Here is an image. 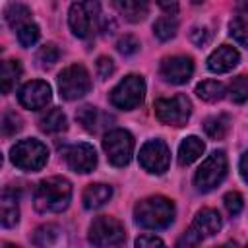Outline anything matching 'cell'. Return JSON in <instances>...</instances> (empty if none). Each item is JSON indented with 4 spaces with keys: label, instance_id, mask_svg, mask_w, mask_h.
<instances>
[{
    "label": "cell",
    "instance_id": "cell-1",
    "mask_svg": "<svg viewBox=\"0 0 248 248\" xmlns=\"http://www.w3.org/2000/svg\"><path fill=\"white\" fill-rule=\"evenodd\" d=\"M72 184L62 176H50L37 184L33 203L39 213H60L70 205Z\"/></svg>",
    "mask_w": 248,
    "mask_h": 248
},
{
    "label": "cell",
    "instance_id": "cell-2",
    "mask_svg": "<svg viewBox=\"0 0 248 248\" xmlns=\"http://www.w3.org/2000/svg\"><path fill=\"white\" fill-rule=\"evenodd\" d=\"M134 219L143 229H165L174 221V203L165 196H151L136 203Z\"/></svg>",
    "mask_w": 248,
    "mask_h": 248
},
{
    "label": "cell",
    "instance_id": "cell-3",
    "mask_svg": "<svg viewBox=\"0 0 248 248\" xmlns=\"http://www.w3.org/2000/svg\"><path fill=\"white\" fill-rule=\"evenodd\" d=\"M12 163L21 170H41L48 161V149L39 140H21L10 149Z\"/></svg>",
    "mask_w": 248,
    "mask_h": 248
},
{
    "label": "cell",
    "instance_id": "cell-4",
    "mask_svg": "<svg viewBox=\"0 0 248 248\" xmlns=\"http://www.w3.org/2000/svg\"><path fill=\"white\" fill-rule=\"evenodd\" d=\"M99 14H101V8H99V2L97 0H79V2H74L70 6V12H68V23H70L72 33L76 37H79V39L91 37L93 31L97 29Z\"/></svg>",
    "mask_w": 248,
    "mask_h": 248
},
{
    "label": "cell",
    "instance_id": "cell-5",
    "mask_svg": "<svg viewBox=\"0 0 248 248\" xmlns=\"http://www.w3.org/2000/svg\"><path fill=\"white\" fill-rule=\"evenodd\" d=\"M221 225H223V219H221L219 211L205 207V209L198 211V215L194 217L192 225L188 227V231L178 240V246H194V244H200L203 238H209V236L217 234L221 231Z\"/></svg>",
    "mask_w": 248,
    "mask_h": 248
},
{
    "label": "cell",
    "instance_id": "cell-6",
    "mask_svg": "<svg viewBox=\"0 0 248 248\" xmlns=\"http://www.w3.org/2000/svg\"><path fill=\"white\" fill-rule=\"evenodd\" d=\"M227 167L229 163H227L225 151H213L211 155H207L194 174L196 188L200 192H209L215 186H219L223 178L227 176Z\"/></svg>",
    "mask_w": 248,
    "mask_h": 248
},
{
    "label": "cell",
    "instance_id": "cell-7",
    "mask_svg": "<svg viewBox=\"0 0 248 248\" xmlns=\"http://www.w3.org/2000/svg\"><path fill=\"white\" fill-rule=\"evenodd\" d=\"M91 89V78L85 66L72 64L64 68L58 76V91L66 101H76L87 95Z\"/></svg>",
    "mask_w": 248,
    "mask_h": 248
},
{
    "label": "cell",
    "instance_id": "cell-8",
    "mask_svg": "<svg viewBox=\"0 0 248 248\" xmlns=\"http://www.w3.org/2000/svg\"><path fill=\"white\" fill-rule=\"evenodd\" d=\"M143 95H145V81H143V78L132 74V76H126L124 79H120L114 85V89L110 91V103L116 108L132 110V108L141 105Z\"/></svg>",
    "mask_w": 248,
    "mask_h": 248
},
{
    "label": "cell",
    "instance_id": "cell-9",
    "mask_svg": "<svg viewBox=\"0 0 248 248\" xmlns=\"http://www.w3.org/2000/svg\"><path fill=\"white\" fill-rule=\"evenodd\" d=\"M153 108H155L157 120L169 126H184L192 112V105L186 95H172V97L157 99Z\"/></svg>",
    "mask_w": 248,
    "mask_h": 248
},
{
    "label": "cell",
    "instance_id": "cell-10",
    "mask_svg": "<svg viewBox=\"0 0 248 248\" xmlns=\"http://www.w3.org/2000/svg\"><path fill=\"white\" fill-rule=\"evenodd\" d=\"M103 149H105L110 165L126 167L134 153V138L128 130H122V128L110 130L103 138Z\"/></svg>",
    "mask_w": 248,
    "mask_h": 248
},
{
    "label": "cell",
    "instance_id": "cell-11",
    "mask_svg": "<svg viewBox=\"0 0 248 248\" xmlns=\"http://www.w3.org/2000/svg\"><path fill=\"white\" fill-rule=\"evenodd\" d=\"M126 240L122 223L114 217L101 215L89 227V242L95 246H120Z\"/></svg>",
    "mask_w": 248,
    "mask_h": 248
},
{
    "label": "cell",
    "instance_id": "cell-12",
    "mask_svg": "<svg viewBox=\"0 0 248 248\" xmlns=\"http://www.w3.org/2000/svg\"><path fill=\"white\" fill-rule=\"evenodd\" d=\"M169 163H170V151H169V145L163 140H159V138L147 140L141 145V149H140V165L147 172L163 174L169 169Z\"/></svg>",
    "mask_w": 248,
    "mask_h": 248
},
{
    "label": "cell",
    "instance_id": "cell-13",
    "mask_svg": "<svg viewBox=\"0 0 248 248\" xmlns=\"http://www.w3.org/2000/svg\"><path fill=\"white\" fill-rule=\"evenodd\" d=\"M52 97V89L46 81L43 79H33L27 81L19 91H17V99L21 103V107L29 108V110H39L45 108L50 103Z\"/></svg>",
    "mask_w": 248,
    "mask_h": 248
},
{
    "label": "cell",
    "instance_id": "cell-14",
    "mask_svg": "<svg viewBox=\"0 0 248 248\" xmlns=\"http://www.w3.org/2000/svg\"><path fill=\"white\" fill-rule=\"evenodd\" d=\"M194 74V62L190 56H167L161 62V78L169 83L182 85Z\"/></svg>",
    "mask_w": 248,
    "mask_h": 248
},
{
    "label": "cell",
    "instance_id": "cell-15",
    "mask_svg": "<svg viewBox=\"0 0 248 248\" xmlns=\"http://www.w3.org/2000/svg\"><path fill=\"white\" fill-rule=\"evenodd\" d=\"M66 163L74 172H91L97 165V151L91 143L79 141L66 149Z\"/></svg>",
    "mask_w": 248,
    "mask_h": 248
},
{
    "label": "cell",
    "instance_id": "cell-16",
    "mask_svg": "<svg viewBox=\"0 0 248 248\" xmlns=\"http://www.w3.org/2000/svg\"><path fill=\"white\" fill-rule=\"evenodd\" d=\"M240 62V54L234 46L231 45H221L217 46L209 58H207V68L213 72V74H225V72H231L236 64Z\"/></svg>",
    "mask_w": 248,
    "mask_h": 248
},
{
    "label": "cell",
    "instance_id": "cell-17",
    "mask_svg": "<svg viewBox=\"0 0 248 248\" xmlns=\"http://www.w3.org/2000/svg\"><path fill=\"white\" fill-rule=\"evenodd\" d=\"M19 221V202L17 194L12 188H0V225L16 227Z\"/></svg>",
    "mask_w": 248,
    "mask_h": 248
},
{
    "label": "cell",
    "instance_id": "cell-18",
    "mask_svg": "<svg viewBox=\"0 0 248 248\" xmlns=\"http://www.w3.org/2000/svg\"><path fill=\"white\" fill-rule=\"evenodd\" d=\"M112 198V188L108 184H89L85 190H83V196H81V202H83V207L85 209H99L103 207L108 200Z\"/></svg>",
    "mask_w": 248,
    "mask_h": 248
},
{
    "label": "cell",
    "instance_id": "cell-19",
    "mask_svg": "<svg viewBox=\"0 0 248 248\" xmlns=\"http://www.w3.org/2000/svg\"><path fill=\"white\" fill-rule=\"evenodd\" d=\"M76 118H78V122H79L87 132H99V130L105 126V122H110V120H112L110 116L103 114L97 107H89V105L81 107V108L76 112Z\"/></svg>",
    "mask_w": 248,
    "mask_h": 248
},
{
    "label": "cell",
    "instance_id": "cell-20",
    "mask_svg": "<svg viewBox=\"0 0 248 248\" xmlns=\"http://www.w3.org/2000/svg\"><path fill=\"white\" fill-rule=\"evenodd\" d=\"M118 12L132 23L145 19L149 12V0H114Z\"/></svg>",
    "mask_w": 248,
    "mask_h": 248
},
{
    "label": "cell",
    "instance_id": "cell-21",
    "mask_svg": "<svg viewBox=\"0 0 248 248\" xmlns=\"http://www.w3.org/2000/svg\"><path fill=\"white\" fill-rule=\"evenodd\" d=\"M39 126H41V130L46 132V134H60V132H64V130L68 128V118H66V114L62 112V108L52 107V108H48V110L39 118Z\"/></svg>",
    "mask_w": 248,
    "mask_h": 248
},
{
    "label": "cell",
    "instance_id": "cell-22",
    "mask_svg": "<svg viewBox=\"0 0 248 248\" xmlns=\"http://www.w3.org/2000/svg\"><path fill=\"white\" fill-rule=\"evenodd\" d=\"M203 149H205V145H203V141H202L200 138H196V136L184 138V141H182L180 147H178V163H180L182 167L192 165L194 161H198V159L202 157Z\"/></svg>",
    "mask_w": 248,
    "mask_h": 248
},
{
    "label": "cell",
    "instance_id": "cell-23",
    "mask_svg": "<svg viewBox=\"0 0 248 248\" xmlns=\"http://www.w3.org/2000/svg\"><path fill=\"white\" fill-rule=\"evenodd\" d=\"M21 78L19 60H4L0 62V93H10Z\"/></svg>",
    "mask_w": 248,
    "mask_h": 248
},
{
    "label": "cell",
    "instance_id": "cell-24",
    "mask_svg": "<svg viewBox=\"0 0 248 248\" xmlns=\"http://www.w3.org/2000/svg\"><path fill=\"white\" fill-rule=\"evenodd\" d=\"M4 17H6L8 25H10L12 29H16V31H17L19 27H23L25 23L33 21V19H31V10H29L25 4H19V2L10 4V6L4 10Z\"/></svg>",
    "mask_w": 248,
    "mask_h": 248
},
{
    "label": "cell",
    "instance_id": "cell-25",
    "mask_svg": "<svg viewBox=\"0 0 248 248\" xmlns=\"http://www.w3.org/2000/svg\"><path fill=\"white\" fill-rule=\"evenodd\" d=\"M229 128H231V120L227 114H213L203 122V130L211 140H223Z\"/></svg>",
    "mask_w": 248,
    "mask_h": 248
},
{
    "label": "cell",
    "instance_id": "cell-26",
    "mask_svg": "<svg viewBox=\"0 0 248 248\" xmlns=\"http://www.w3.org/2000/svg\"><path fill=\"white\" fill-rule=\"evenodd\" d=\"M196 95H198L202 101L215 103V101L223 99V95H225V85H223L221 81H215V79H205V81L198 83Z\"/></svg>",
    "mask_w": 248,
    "mask_h": 248
},
{
    "label": "cell",
    "instance_id": "cell-27",
    "mask_svg": "<svg viewBox=\"0 0 248 248\" xmlns=\"http://www.w3.org/2000/svg\"><path fill=\"white\" fill-rule=\"evenodd\" d=\"M176 31H178V21H176V17L170 16V14L161 16V17L153 23V33H155V37H157L159 41H169V39H172V37L176 35Z\"/></svg>",
    "mask_w": 248,
    "mask_h": 248
},
{
    "label": "cell",
    "instance_id": "cell-28",
    "mask_svg": "<svg viewBox=\"0 0 248 248\" xmlns=\"http://www.w3.org/2000/svg\"><path fill=\"white\" fill-rule=\"evenodd\" d=\"M58 234H60V229H58L56 225H43V227H39V229L35 231L33 242H35L37 246H50V244L56 242Z\"/></svg>",
    "mask_w": 248,
    "mask_h": 248
},
{
    "label": "cell",
    "instance_id": "cell-29",
    "mask_svg": "<svg viewBox=\"0 0 248 248\" xmlns=\"http://www.w3.org/2000/svg\"><path fill=\"white\" fill-rule=\"evenodd\" d=\"M39 37H41L39 25L33 23V21H29V23H25L23 27L17 29V41H19L21 46H33V45L39 41Z\"/></svg>",
    "mask_w": 248,
    "mask_h": 248
},
{
    "label": "cell",
    "instance_id": "cell-30",
    "mask_svg": "<svg viewBox=\"0 0 248 248\" xmlns=\"http://www.w3.org/2000/svg\"><path fill=\"white\" fill-rule=\"evenodd\" d=\"M21 122H23L21 116L16 114L14 110L4 112L2 118H0V134H4V136H14V134H17V132L21 130Z\"/></svg>",
    "mask_w": 248,
    "mask_h": 248
},
{
    "label": "cell",
    "instance_id": "cell-31",
    "mask_svg": "<svg viewBox=\"0 0 248 248\" xmlns=\"http://www.w3.org/2000/svg\"><path fill=\"white\" fill-rule=\"evenodd\" d=\"M58 58H60V50H58V46H56L54 43H46V45H43V46L39 48V52H37V62H39L43 68L52 66Z\"/></svg>",
    "mask_w": 248,
    "mask_h": 248
},
{
    "label": "cell",
    "instance_id": "cell-32",
    "mask_svg": "<svg viewBox=\"0 0 248 248\" xmlns=\"http://www.w3.org/2000/svg\"><path fill=\"white\" fill-rule=\"evenodd\" d=\"M229 29H231V35L236 39V43H238L240 46H246V33H248L246 16H244V14H238L236 17H232Z\"/></svg>",
    "mask_w": 248,
    "mask_h": 248
},
{
    "label": "cell",
    "instance_id": "cell-33",
    "mask_svg": "<svg viewBox=\"0 0 248 248\" xmlns=\"http://www.w3.org/2000/svg\"><path fill=\"white\" fill-rule=\"evenodd\" d=\"M231 99L238 105H242L248 99V79L246 76H236L231 83Z\"/></svg>",
    "mask_w": 248,
    "mask_h": 248
},
{
    "label": "cell",
    "instance_id": "cell-34",
    "mask_svg": "<svg viewBox=\"0 0 248 248\" xmlns=\"http://www.w3.org/2000/svg\"><path fill=\"white\" fill-rule=\"evenodd\" d=\"M223 203H225V209L229 211V215H238L244 207V198L240 192H229V194H225Z\"/></svg>",
    "mask_w": 248,
    "mask_h": 248
},
{
    "label": "cell",
    "instance_id": "cell-35",
    "mask_svg": "<svg viewBox=\"0 0 248 248\" xmlns=\"http://www.w3.org/2000/svg\"><path fill=\"white\" fill-rule=\"evenodd\" d=\"M116 48H118V52H120V54L130 56V54H136V52L140 50V41H138L134 35H124V37H120V39H118Z\"/></svg>",
    "mask_w": 248,
    "mask_h": 248
},
{
    "label": "cell",
    "instance_id": "cell-36",
    "mask_svg": "<svg viewBox=\"0 0 248 248\" xmlns=\"http://www.w3.org/2000/svg\"><path fill=\"white\" fill-rule=\"evenodd\" d=\"M190 39H192V43L194 45H198V46H203V45H207L209 43V39H211V31H209V27H194L192 31H190Z\"/></svg>",
    "mask_w": 248,
    "mask_h": 248
},
{
    "label": "cell",
    "instance_id": "cell-37",
    "mask_svg": "<svg viewBox=\"0 0 248 248\" xmlns=\"http://www.w3.org/2000/svg\"><path fill=\"white\" fill-rule=\"evenodd\" d=\"M112 72H114V62L108 56H99V60H97V74H99V78L107 79L108 76H112Z\"/></svg>",
    "mask_w": 248,
    "mask_h": 248
},
{
    "label": "cell",
    "instance_id": "cell-38",
    "mask_svg": "<svg viewBox=\"0 0 248 248\" xmlns=\"http://www.w3.org/2000/svg\"><path fill=\"white\" fill-rule=\"evenodd\" d=\"M165 242L161 238H157L155 234H141L136 238V246L138 248H145V246H163Z\"/></svg>",
    "mask_w": 248,
    "mask_h": 248
},
{
    "label": "cell",
    "instance_id": "cell-39",
    "mask_svg": "<svg viewBox=\"0 0 248 248\" xmlns=\"http://www.w3.org/2000/svg\"><path fill=\"white\" fill-rule=\"evenodd\" d=\"M155 2H157V6H159L165 14L174 16V14L178 12V0H155Z\"/></svg>",
    "mask_w": 248,
    "mask_h": 248
},
{
    "label": "cell",
    "instance_id": "cell-40",
    "mask_svg": "<svg viewBox=\"0 0 248 248\" xmlns=\"http://www.w3.org/2000/svg\"><path fill=\"white\" fill-rule=\"evenodd\" d=\"M246 155L248 153H242V157H240V176H242V180H246Z\"/></svg>",
    "mask_w": 248,
    "mask_h": 248
},
{
    "label": "cell",
    "instance_id": "cell-41",
    "mask_svg": "<svg viewBox=\"0 0 248 248\" xmlns=\"http://www.w3.org/2000/svg\"><path fill=\"white\" fill-rule=\"evenodd\" d=\"M192 2H194V4H200V2H202V0H192Z\"/></svg>",
    "mask_w": 248,
    "mask_h": 248
},
{
    "label": "cell",
    "instance_id": "cell-42",
    "mask_svg": "<svg viewBox=\"0 0 248 248\" xmlns=\"http://www.w3.org/2000/svg\"><path fill=\"white\" fill-rule=\"evenodd\" d=\"M0 165H2V155H0Z\"/></svg>",
    "mask_w": 248,
    "mask_h": 248
}]
</instances>
